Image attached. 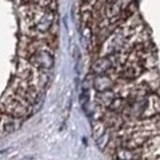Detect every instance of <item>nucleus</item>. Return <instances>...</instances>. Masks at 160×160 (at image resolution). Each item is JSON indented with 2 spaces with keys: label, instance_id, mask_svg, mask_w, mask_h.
<instances>
[{
  "label": "nucleus",
  "instance_id": "1",
  "mask_svg": "<svg viewBox=\"0 0 160 160\" xmlns=\"http://www.w3.org/2000/svg\"><path fill=\"white\" fill-rule=\"evenodd\" d=\"M30 62L41 71H48L54 66V56L50 52L41 49V50H36L31 55Z\"/></svg>",
  "mask_w": 160,
  "mask_h": 160
},
{
  "label": "nucleus",
  "instance_id": "2",
  "mask_svg": "<svg viewBox=\"0 0 160 160\" xmlns=\"http://www.w3.org/2000/svg\"><path fill=\"white\" fill-rule=\"evenodd\" d=\"M117 79L118 77L116 74L108 73V74H100V75H94L92 86L97 92L111 90L117 85Z\"/></svg>",
  "mask_w": 160,
  "mask_h": 160
},
{
  "label": "nucleus",
  "instance_id": "3",
  "mask_svg": "<svg viewBox=\"0 0 160 160\" xmlns=\"http://www.w3.org/2000/svg\"><path fill=\"white\" fill-rule=\"evenodd\" d=\"M6 111L11 113L13 117L20 118L27 116L30 109H29V104L19 98V99H10V102L6 104Z\"/></svg>",
  "mask_w": 160,
  "mask_h": 160
},
{
  "label": "nucleus",
  "instance_id": "4",
  "mask_svg": "<svg viewBox=\"0 0 160 160\" xmlns=\"http://www.w3.org/2000/svg\"><path fill=\"white\" fill-rule=\"evenodd\" d=\"M113 69V65L111 59L108 55H102L92 65V73L94 75H100V74H108Z\"/></svg>",
  "mask_w": 160,
  "mask_h": 160
},
{
  "label": "nucleus",
  "instance_id": "5",
  "mask_svg": "<svg viewBox=\"0 0 160 160\" xmlns=\"http://www.w3.org/2000/svg\"><path fill=\"white\" fill-rule=\"evenodd\" d=\"M53 23H54L53 10L47 8L43 13L41 14L38 20H37V23H36V30L38 32H42V33L47 32V31H49L52 29Z\"/></svg>",
  "mask_w": 160,
  "mask_h": 160
},
{
  "label": "nucleus",
  "instance_id": "6",
  "mask_svg": "<svg viewBox=\"0 0 160 160\" xmlns=\"http://www.w3.org/2000/svg\"><path fill=\"white\" fill-rule=\"evenodd\" d=\"M116 96H118V93H117V91H116V90H115V87H113V88H111V90H107V91L97 92L96 98H97V102L99 103L100 105L105 107L108 103H109L111 99H113Z\"/></svg>",
  "mask_w": 160,
  "mask_h": 160
},
{
  "label": "nucleus",
  "instance_id": "7",
  "mask_svg": "<svg viewBox=\"0 0 160 160\" xmlns=\"http://www.w3.org/2000/svg\"><path fill=\"white\" fill-rule=\"evenodd\" d=\"M18 126H19L18 117H14V118H10V120L4 124V129H5V132H13V130L17 129Z\"/></svg>",
  "mask_w": 160,
  "mask_h": 160
},
{
  "label": "nucleus",
  "instance_id": "8",
  "mask_svg": "<svg viewBox=\"0 0 160 160\" xmlns=\"http://www.w3.org/2000/svg\"><path fill=\"white\" fill-rule=\"evenodd\" d=\"M19 160H33V158L32 157H24V158H22Z\"/></svg>",
  "mask_w": 160,
  "mask_h": 160
},
{
  "label": "nucleus",
  "instance_id": "9",
  "mask_svg": "<svg viewBox=\"0 0 160 160\" xmlns=\"http://www.w3.org/2000/svg\"><path fill=\"white\" fill-rule=\"evenodd\" d=\"M82 1H84L85 4H92L94 0H82Z\"/></svg>",
  "mask_w": 160,
  "mask_h": 160
}]
</instances>
